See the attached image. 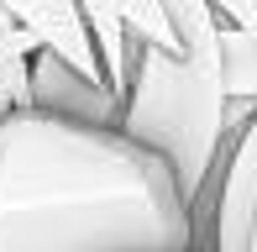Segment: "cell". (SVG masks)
<instances>
[{
  "label": "cell",
  "instance_id": "obj_2",
  "mask_svg": "<svg viewBox=\"0 0 257 252\" xmlns=\"http://www.w3.org/2000/svg\"><path fill=\"white\" fill-rule=\"evenodd\" d=\"M257 100H231L220 63H194L184 53H163L132 42V89H126L121 132L168 163L189 215L200 194L220 179L241 126L252 121Z\"/></svg>",
  "mask_w": 257,
  "mask_h": 252
},
{
  "label": "cell",
  "instance_id": "obj_1",
  "mask_svg": "<svg viewBox=\"0 0 257 252\" xmlns=\"http://www.w3.org/2000/svg\"><path fill=\"white\" fill-rule=\"evenodd\" d=\"M0 252H194V215L121 126L27 105L0 116Z\"/></svg>",
  "mask_w": 257,
  "mask_h": 252
},
{
  "label": "cell",
  "instance_id": "obj_11",
  "mask_svg": "<svg viewBox=\"0 0 257 252\" xmlns=\"http://www.w3.org/2000/svg\"><path fill=\"white\" fill-rule=\"evenodd\" d=\"M220 16V27H241V32H257V0H210Z\"/></svg>",
  "mask_w": 257,
  "mask_h": 252
},
{
  "label": "cell",
  "instance_id": "obj_10",
  "mask_svg": "<svg viewBox=\"0 0 257 252\" xmlns=\"http://www.w3.org/2000/svg\"><path fill=\"white\" fill-rule=\"evenodd\" d=\"M115 11H121V27H126V37H132V42L179 53V32H173L163 0H115Z\"/></svg>",
  "mask_w": 257,
  "mask_h": 252
},
{
  "label": "cell",
  "instance_id": "obj_9",
  "mask_svg": "<svg viewBox=\"0 0 257 252\" xmlns=\"http://www.w3.org/2000/svg\"><path fill=\"white\" fill-rule=\"evenodd\" d=\"M220 74L231 100H257V32L220 27Z\"/></svg>",
  "mask_w": 257,
  "mask_h": 252
},
{
  "label": "cell",
  "instance_id": "obj_6",
  "mask_svg": "<svg viewBox=\"0 0 257 252\" xmlns=\"http://www.w3.org/2000/svg\"><path fill=\"white\" fill-rule=\"evenodd\" d=\"M37 48H42V37L0 6V116L32 105V58H37Z\"/></svg>",
  "mask_w": 257,
  "mask_h": 252
},
{
  "label": "cell",
  "instance_id": "obj_8",
  "mask_svg": "<svg viewBox=\"0 0 257 252\" xmlns=\"http://www.w3.org/2000/svg\"><path fill=\"white\" fill-rule=\"evenodd\" d=\"M173 32H179V53L194 63H220V16L210 0H163Z\"/></svg>",
  "mask_w": 257,
  "mask_h": 252
},
{
  "label": "cell",
  "instance_id": "obj_7",
  "mask_svg": "<svg viewBox=\"0 0 257 252\" xmlns=\"http://www.w3.org/2000/svg\"><path fill=\"white\" fill-rule=\"evenodd\" d=\"M79 11H84V21H89V37H95V48H100L110 89L126 100V89H132V37H126V27H121L115 0H79Z\"/></svg>",
  "mask_w": 257,
  "mask_h": 252
},
{
  "label": "cell",
  "instance_id": "obj_4",
  "mask_svg": "<svg viewBox=\"0 0 257 252\" xmlns=\"http://www.w3.org/2000/svg\"><path fill=\"white\" fill-rule=\"evenodd\" d=\"M32 105H37V110H53V116H68V121L121 126L126 100L115 95L105 79L79 74V68L68 63V58H58L53 48H37V58H32Z\"/></svg>",
  "mask_w": 257,
  "mask_h": 252
},
{
  "label": "cell",
  "instance_id": "obj_3",
  "mask_svg": "<svg viewBox=\"0 0 257 252\" xmlns=\"http://www.w3.org/2000/svg\"><path fill=\"white\" fill-rule=\"evenodd\" d=\"M205 252H257V110L215 179Z\"/></svg>",
  "mask_w": 257,
  "mask_h": 252
},
{
  "label": "cell",
  "instance_id": "obj_5",
  "mask_svg": "<svg viewBox=\"0 0 257 252\" xmlns=\"http://www.w3.org/2000/svg\"><path fill=\"white\" fill-rule=\"evenodd\" d=\"M11 16H21L32 32L42 37V48H53L58 58H68L79 74L89 79H105V63H100V48L89 37V21L79 11V0H0ZM110 84V79H105Z\"/></svg>",
  "mask_w": 257,
  "mask_h": 252
}]
</instances>
